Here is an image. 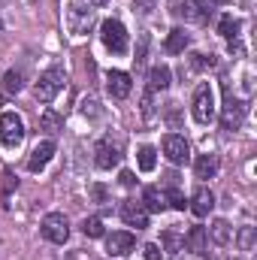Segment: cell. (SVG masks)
Masks as SVG:
<instances>
[{
	"mask_svg": "<svg viewBox=\"0 0 257 260\" xmlns=\"http://www.w3.org/2000/svg\"><path fill=\"white\" fill-rule=\"evenodd\" d=\"M212 6H215V0H182L179 15L191 24H206L212 15Z\"/></svg>",
	"mask_w": 257,
	"mask_h": 260,
	"instance_id": "30bf717a",
	"label": "cell"
},
{
	"mask_svg": "<svg viewBox=\"0 0 257 260\" xmlns=\"http://www.w3.org/2000/svg\"><path fill=\"white\" fill-rule=\"evenodd\" d=\"M0 30H3V21H0Z\"/></svg>",
	"mask_w": 257,
	"mask_h": 260,
	"instance_id": "74e56055",
	"label": "cell"
},
{
	"mask_svg": "<svg viewBox=\"0 0 257 260\" xmlns=\"http://www.w3.org/2000/svg\"><path fill=\"white\" fill-rule=\"evenodd\" d=\"M164 197H167V206H173V209H179V212H185V209H188V200H185V194H182L176 185H173V188H167Z\"/></svg>",
	"mask_w": 257,
	"mask_h": 260,
	"instance_id": "f1b7e54d",
	"label": "cell"
},
{
	"mask_svg": "<svg viewBox=\"0 0 257 260\" xmlns=\"http://www.w3.org/2000/svg\"><path fill=\"white\" fill-rule=\"evenodd\" d=\"M188 209H191L197 218H206V215H209V212L215 209V194H212L209 188H203V185H200V188L194 191L191 203H188Z\"/></svg>",
	"mask_w": 257,
	"mask_h": 260,
	"instance_id": "9a60e30c",
	"label": "cell"
},
{
	"mask_svg": "<svg viewBox=\"0 0 257 260\" xmlns=\"http://www.w3.org/2000/svg\"><path fill=\"white\" fill-rule=\"evenodd\" d=\"M239 30H242V21H239V18H233V15H221V21H218V34H221V37H227V40H239Z\"/></svg>",
	"mask_w": 257,
	"mask_h": 260,
	"instance_id": "d4e9b609",
	"label": "cell"
},
{
	"mask_svg": "<svg viewBox=\"0 0 257 260\" xmlns=\"http://www.w3.org/2000/svg\"><path fill=\"white\" fill-rule=\"evenodd\" d=\"M67 85V73L61 67H52V70H46L40 79H37V85H34V97L40 100V103H52L61 91H64Z\"/></svg>",
	"mask_w": 257,
	"mask_h": 260,
	"instance_id": "7a4b0ae2",
	"label": "cell"
},
{
	"mask_svg": "<svg viewBox=\"0 0 257 260\" xmlns=\"http://www.w3.org/2000/svg\"><path fill=\"white\" fill-rule=\"evenodd\" d=\"M12 188H18V179L12 176V170H3V194H9Z\"/></svg>",
	"mask_w": 257,
	"mask_h": 260,
	"instance_id": "d6a6232c",
	"label": "cell"
},
{
	"mask_svg": "<svg viewBox=\"0 0 257 260\" xmlns=\"http://www.w3.org/2000/svg\"><path fill=\"white\" fill-rule=\"evenodd\" d=\"M206 233H209V236H212V242H218V245H227V242L233 239V230H230V224H227L224 218L212 221V227H209Z\"/></svg>",
	"mask_w": 257,
	"mask_h": 260,
	"instance_id": "7402d4cb",
	"label": "cell"
},
{
	"mask_svg": "<svg viewBox=\"0 0 257 260\" xmlns=\"http://www.w3.org/2000/svg\"><path fill=\"white\" fill-rule=\"evenodd\" d=\"M233 239H236V248H239V251H251V248H254V242H257V227H251V224L239 227Z\"/></svg>",
	"mask_w": 257,
	"mask_h": 260,
	"instance_id": "603a6c76",
	"label": "cell"
},
{
	"mask_svg": "<svg viewBox=\"0 0 257 260\" xmlns=\"http://www.w3.org/2000/svg\"><path fill=\"white\" fill-rule=\"evenodd\" d=\"M3 88H6L9 94H18V91L24 88V73H21V70H6V76H3Z\"/></svg>",
	"mask_w": 257,
	"mask_h": 260,
	"instance_id": "4316f807",
	"label": "cell"
},
{
	"mask_svg": "<svg viewBox=\"0 0 257 260\" xmlns=\"http://www.w3.org/2000/svg\"><path fill=\"white\" fill-rule=\"evenodd\" d=\"M139 203L145 206V212H148V215H151V212H154V215H160V212L167 209V197H164L160 188H154V185H148V188L142 191V200H139Z\"/></svg>",
	"mask_w": 257,
	"mask_h": 260,
	"instance_id": "d6986e66",
	"label": "cell"
},
{
	"mask_svg": "<svg viewBox=\"0 0 257 260\" xmlns=\"http://www.w3.org/2000/svg\"><path fill=\"white\" fill-rule=\"evenodd\" d=\"M170 82H173V70L167 64H157L148 70V91L151 94H160V91H167L170 88Z\"/></svg>",
	"mask_w": 257,
	"mask_h": 260,
	"instance_id": "2e32d148",
	"label": "cell"
},
{
	"mask_svg": "<svg viewBox=\"0 0 257 260\" xmlns=\"http://www.w3.org/2000/svg\"><path fill=\"white\" fill-rule=\"evenodd\" d=\"M40 233H43V239H49L52 245H64L67 239H70V224H67V218L61 212H49V215L43 218V224H40Z\"/></svg>",
	"mask_w": 257,
	"mask_h": 260,
	"instance_id": "8992f818",
	"label": "cell"
},
{
	"mask_svg": "<svg viewBox=\"0 0 257 260\" xmlns=\"http://www.w3.org/2000/svg\"><path fill=\"white\" fill-rule=\"evenodd\" d=\"M40 127L46 130L49 136H58V133L64 130V118H61L55 109H43V115H40Z\"/></svg>",
	"mask_w": 257,
	"mask_h": 260,
	"instance_id": "44dd1931",
	"label": "cell"
},
{
	"mask_svg": "<svg viewBox=\"0 0 257 260\" xmlns=\"http://www.w3.org/2000/svg\"><path fill=\"white\" fill-rule=\"evenodd\" d=\"M133 245H136V239H133V233H127V230H115V233L106 236V251H109V257H124V254L133 251Z\"/></svg>",
	"mask_w": 257,
	"mask_h": 260,
	"instance_id": "4fadbf2b",
	"label": "cell"
},
{
	"mask_svg": "<svg viewBox=\"0 0 257 260\" xmlns=\"http://www.w3.org/2000/svg\"><path fill=\"white\" fill-rule=\"evenodd\" d=\"M82 233H85L88 239H103V236H106L100 218H85V221H82Z\"/></svg>",
	"mask_w": 257,
	"mask_h": 260,
	"instance_id": "83f0119b",
	"label": "cell"
},
{
	"mask_svg": "<svg viewBox=\"0 0 257 260\" xmlns=\"http://www.w3.org/2000/svg\"><path fill=\"white\" fill-rule=\"evenodd\" d=\"M215 64H218V58H215V55H194V58H191L194 70H212Z\"/></svg>",
	"mask_w": 257,
	"mask_h": 260,
	"instance_id": "f546056e",
	"label": "cell"
},
{
	"mask_svg": "<svg viewBox=\"0 0 257 260\" xmlns=\"http://www.w3.org/2000/svg\"><path fill=\"white\" fill-rule=\"evenodd\" d=\"M121 185H124V188H133V185H136V176H133L130 170H124V173H121Z\"/></svg>",
	"mask_w": 257,
	"mask_h": 260,
	"instance_id": "8d00e7d4",
	"label": "cell"
},
{
	"mask_svg": "<svg viewBox=\"0 0 257 260\" xmlns=\"http://www.w3.org/2000/svg\"><path fill=\"white\" fill-rule=\"evenodd\" d=\"M191 112L197 124H212L215 121V88L209 82H200L197 91H194L191 100Z\"/></svg>",
	"mask_w": 257,
	"mask_h": 260,
	"instance_id": "3957f363",
	"label": "cell"
},
{
	"mask_svg": "<svg viewBox=\"0 0 257 260\" xmlns=\"http://www.w3.org/2000/svg\"><path fill=\"white\" fill-rule=\"evenodd\" d=\"M194 176H197L200 182L215 179V176H218V154H200L197 164H194Z\"/></svg>",
	"mask_w": 257,
	"mask_h": 260,
	"instance_id": "ffe728a7",
	"label": "cell"
},
{
	"mask_svg": "<svg viewBox=\"0 0 257 260\" xmlns=\"http://www.w3.org/2000/svg\"><path fill=\"white\" fill-rule=\"evenodd\" d=\"M121 218H124L127 227H136V230H145V227H148V212H145V206L136 203V200H124V203H121Z\"/></svg>",
	"mask_w": 257,
	"mask_h": 260,
	"instance_id": "5bb4252c",
	"label": "cell"
},
{
	"mask_svg": "<svg viewBox=\"0 0 257 260\" xmlns=\"http://www.w3.org/2000/svg\"><path fill=\"white\" fill-rule=\"evenodd\" d=\"M145 49H148V37H139V49H136V67H142L145 64Z\"/></svg>",
	"mask_w": 257,
	"mask_h": 260,
	"instance_id": "836d02e7",
	"label": "cell"
},
{
	"mask_svg": "<svg viewBox=\"0 0 257 260\" xmlns=\"http://www.w3.org/2000/svg\"><path fill=\"white\" fill-rule=\"evenodd\" d=\"M185 245H188V251H194L197 257H203L209 251V233H206V227H191L185 233Z\"/></svg>",
	"mask_w": 257,
	"mask_h": 260,
	"instance_id": "ac0fdd59",
	"label": "cell"
},
{
	"mask_svg": "<svg viewBox=\"0 0 257 260\" xmlns=\"http://www.w3.org/2000/svg\"><path fill=\"white\" fill-rule=\"evenodd\" d=\"M136 164H139V170H142V173H151V170L157 167V151H154L151 145H142V148H139Z\"/></svg>",
	"mask_w": 257,
	"mask_h": 260,
	"instance_id": "484cf974",
	"label": "cell"
},
{
	"mask_svg": "<svg viewBox=\"0 0 257 260\" xmlns=\"http://www.w3.org/2000/svg\"><path fill=\"white\" fill-rule=\"evenodd\" d=\"M55 142L52 139H43V142H37V148L30 151V157H27V170L30 173H43L46 167H49V160L55 157Z\"/></svg>",
	"mask_w": 257,
	"mask_h": 260,
	"instance_id": "7c38bea8",
	"label": "cell"
},
{
	"mask_svg": "<svg viewBox=\"0 0 257 260\" xmlns=\"http://www.w3.org/2000/svg\"><path fill=\"white\" fill-rule=\"evenodd\" d=\"M188 46H191V34H185V27H173L167 34V43H164L167 55H185Z\"/></svg>",
	"mask_w": 257,
	"mask_h": 260,
	"instance_id": "e0dca14e",
	"label": "cell"
},
{
	"mask_svg": "<svg viewBox=\"0 0 257 260\" xmlns=\"http://www.w3.org/2000/svg\"><path fill=\"white\" fill-rule=\"evenodd\" d=\"M100 40H103V46L112 52V55H124L127 52V27L118 21V18H106L103 24H100Z\"/></svg>",
	"mask_w": 257,
	"mask_h": 260,
	"instance_id": "277c9868",
	"label": "cell"
},
{
	"mask_svg": "<svg viewBox=\"0 0 257 260\" xmlns=\"http://www.w3.org/2000/svg\"><path fill=\"white\" fill-rule=\"evenodd\" d=\"M106 91H109L112 100H124V97H130V91H133L130 73H124V70H109V73H106Z\"/></svg>",
	"mask_w": 257,
	"mask_h": 260,
	"instance_id": "8fae6325",
	"label": "cell"
},
{
	"mask_svg": "<svg viewBox=\"0 0 257 260\" xmlns=\"http://www.w3.org/2000/svg\"><path fill=\"white\" fill-rule=\"evenodd\" d=\"M160 148H164V157H167L173 167H182V164L191 160V145H188V139H185L182 133H167Z\"/></svg>",
	"mask_w": 257,
	"mask_h": 260,
	"instance_id": "ba28073f",
	"label": "cell"
},
{
	"mask_svg": "<svg viewBox=\"0 0 257 260\" xmlns=\"http://www.w3.org/2000/svg\"><path fill=\"white\" fill-rule=\"evenodd\" d=\"M106 0H70V9H67V27L70 34H88V27L94 24L97 18V9L103 6Z\"/></svg>",
	"mask_w": 257,
	"mask_h": 260,
	"instance_id": "6da1fadb",
	"label": "cell"
},
{
	"mask_svg": "<svg viewBox=\"0 0 257 260\" xmlns=\"http://www.w3.org/2000/svg\"><path fill=\"white\" fill-rule=\"evenodd\" d=\"M142 115H145V118H151V115H154V106H151V91H145V97H142Z\"/></svg>",
	"mask_w": 257,
	"mask_h": 260,
	"instance_id": "e575fe53",
	"label": "cell"
},
{
	"mask_svg": "<svg viewBox=\"0 0 257 260\" xmlns=\"http://www.w3.org/2000/svg\"><path fill=\"white\" fill-rule=\"evenodd\" d=\"M142 254H145V260H164V251H160V245H157V242L142 245Z\"/></svg>",
	"mask_w": 257,
	"mask_h": 260,
	"instance_id": "4dcf8cb0",
	"label": "cell"
},
{
	"mask_svg": "<svg viewBox=\"0 0 257 260\" xmlns=\"http://www.w3.org/2000/svg\"><path fill=\"white\" fill-rule=\"evenodd\" d=\"M245 112H248L245 100L233 97L230 88H227V100H224V106H221V127L224 130H239L242 121H245Z\"/></svg>",
	"mask_w": 257,
	"mask_h": 260,
	"instance_id": "52a82bcc",
	"label": "cell"
},
{
	"mask_svg": "<svg viewBox=\"0 0 257 260\" xmlns=\"http://www.w3.org/2000/svg\"><path fill=\"white\" fill-rule=\"evenodd\" d=\"M160 242H164V251H170V254L185 251V233H179V230H164Z\"/></svg>",
	"mask_w": 257,
	"mask_h": 260,
	"instance_id": "cb8c5ba5",
	"label": "cell"
},
{
	"mask_svg": "<svg viewBox=\"0 0 257 260\" xmlns=\"http://www.w3.org/2000/svg\"><path fill=\"white\" fill-rule=\"evenodd\" d=\"M82 112H85V115H91V118H97V115H100V109H97V100H94V97L82 100Z\"/></svg>",
	"mask_w": 257,
	"mask_h": 260,
	"instance_id": "1f68e13d",
	"label": "cell"
},
{
	"mask_svg": "<svg viewBox=\"0 0 257 260\" xmlns=\"http://www.w3.org/2000/svg\"><path fill=\"white\" fill-rule=\"evenodd\" d=\"M91 197H94L97 203H106V188H100V185H94V188H91Z\"/></svg>",
	"mask_w": 257,
	"mask_h": 260,
	"instance_id": "d590c367",
	"label": "cell"
},
{
	"mask_svg": "<svg viewBox=\"0 0 257 260\" xmlns=\"http://www.w3.org/2000/svg\"><path fill=\"white\" fill-rule=\"evenodd\" d=\"M94 164H97L100 170L118 167V164H121V145L112 142V139H100V142L94 145Z\"/></svg>",
	"mask_w": 257,
	"mask_h": 260,
	"instance_id": "9c48e42d",
	"label": "cell"
},
{
	"mask_svg": "<svg viewBox=\"0 0 257 260\" xmlns=\"http://www.w3.org/2000/svg\"><path fill=\"white\" fill-rule=\"evenodd\" d=\"M24 121H21V115H15V112H3L0 115V142L6 145V148H18L21 142H24Z\"/></svg>",
	"mask_w": 257,
	"mask_h": 260,
	"instance_id": "5b68a950",
	"label": "cell"
}]
</instances>
